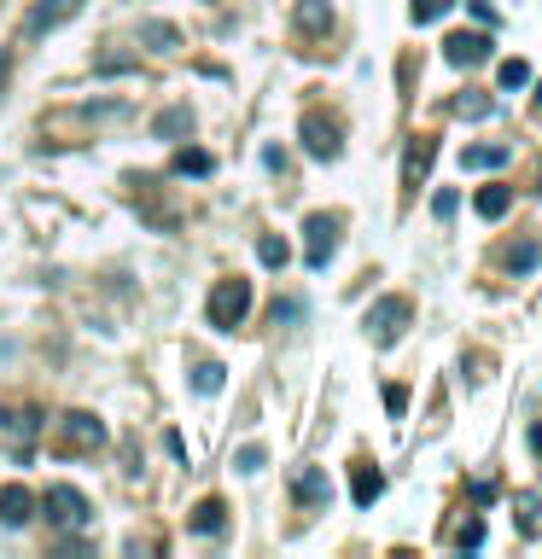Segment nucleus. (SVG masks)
I'll return each mask as SVG.
<instances>
[{
    "mask_svg": "<svg viewBox=\"0 0 542 559\" xmlns=\"http://www.w3.org/2000/svg\"><path fill=\"white\" fill-rule=\"evenodd\" d=\"M0 70H6V65H0Z\"/></svg>",
    "mask_w": 542,
    "mask_h": 559,
    "instance_id": "obj_35",
    "label": "nucleus"
},
{
    "mask_svg": "<svg viewBox=\"0 0 542 559\" xmlns=\"http://www.w3.org/2000/svg\"><path fill=\"white\" fill-rule=\"evenodd\" d=\"M432 164H438V140L432 134H414L403 152V187H420L426 175H432Z\"/></svg>",
    "mask_w": 542,
    "mask_h": 559,
    "instance_id": "obj_8",
    "label": "nucleus"
},
{
    "mask_svg": "<svg viewBox=\"0 0 542 559\" xmlns=\"http://www.w3.org/2000/svg\"><path fill=\"white\" fill-rule=\"evenodd\" d=\"M473 210L484 216V222H502V216L513 210V187H478Z\"/></svg>",
    "mask_w": 542,
    "mask_h": 559,
    "instance_id": "obj_14",
    "label": "nucleus"
},
{
    "mask_svg": "<svg viewBox=\"0 0 542 559\" xmlns=\"http://www.w3.org/2000/svg\"><path fill=\"white\" fill-rule=\"evenodd\" d=\"M204 315H210V327L216 332H234L245 315H251V280H216V292H210V303H204Z\"/></svg>",
    "mask_w": 542,
    "mask_h": 559,
    "instance_id": "obj_1",
    "label": "nucleus"
},
{
    "mask_svg": "<svg viewBox=\"0 0 542 559\" xmlns=\"http://www.w3.org/2000/svg\"><path fill=\"white\" fill-rule=\"evenodd\" d=\"M94 70H100V76H123V70H135V59H129V53H105Z\"/></svg>",
    "mask_w": 542,
    "mask_h": 559,
    "instance_id": "obj_31",
    "label": "nucleus"
},
{
    "mask_svg": "<svg viewBox=\"0 0 542 559\" xmlns=\"http://www.w3.org/2000/svg\"><path fill=\"white\" fill-rule=\"evenodd\" d=\"M41 507H47V519H53V525H65V530H76V525H88V519H94V513H88V495L76 490V484H47Z\"/></svg>",
    "mask_w": 542,
    "mask_h": 559,
    "instance_id": "obj_4",
    "label": "nucleus"
},
{
    "mask_svg": "<svg viewBox=\"0 0 542 559\" xmlns=\"http://www.w3.org/2000/svg\"><path fill=\"white\" fill-rule=\"evenodd\" d=\"M455 204H461L455 193H438V198H432V216H438V222H449V216H455Z\"/></svg>",
    "mask_w": 542,
    "mask_h": 559,
    "instance_id": "obj_32",
    "label": "nucleus"
},
{
    "mask_svg": "<svg viewBox=\"0 0 542 559\" xmlns=\"http://www.w3.org/2000/svg\"><path fill=\"white\" fill-rule=\"evenodd\" d=\"M152 134H158V140H181V134H193V111H187V105H170V111L152 123Z\"/></svg>",
    "mask_w": 542,
    "mask_h": 559,
    "instance_id": "obj_17",
    "label": "nucleus"
},
{
    "mask_svg": "<svg viewBox=\"0 0 542 559\" xmlns=\"http://www.w3.org/2000/svg\"><path fill=\"white\" fill-rule=\"evenodd\" d=\"M350 495H356V507H373V501L385 495V472H379V466H356V472H350Z\"/></svg>",
    "mask_w": 542,
    "mask_h": 559,
    "instance_id": "obj_12",
    "label": "nucleus"
},
{
    "mask_svg": "<svg viewBox=\"0 0 542 559\" xmlns=\"http://www.w3.org/2000/svg\"><path fill=\"white\" fill-rule=\"evenodd\" d=\"M502 263H508V274H531V268L542 263V245H537V239H519Z\"/></svg>",
    "mask_w": 542,
    "mask_h": 559,
    "instance_id": "obj_20",
    "label": "nucleus"
},
{
    "mask_svg": "<svg viewBox=\"0 0 542 559\" xmlns=\"http://www.w3.org/2000/svg\"><path fill=\"white\" fill-rule=\"evenodd\" d=\"M496 82H502V88H525V82H531V65H525V59H502V70H496Z\"/></svg>",
    "mask_w": 542,
    "mask_h": 559,
    "instance_id": "obj_26",
    "label": "nucleus"
},
{
    "mask_svg": "<svg viewBox=\"0 0 542 559\" xmlns=\"http://www.w3.org/2000/svg\"><path fill=\"white\" fill-rule=\"evenodd\" d=\"M292 321H304V303H298V297L274 303V327H292Z\"/></svg>",
    "mask_w": 542,
    "mask_h": 559,
    "instance_id": "obj_30",
    "label": "nucleus"
},
{
    "mask_svg": "<svg viewBox=\"0 0 542 559\" xmlns=\"http://www.w3.org/2000/svg\"><path fill=\"white\" fill-rule=\"evenodd\" d=\"M531 455H537V461H542V420H537V426H531Z\"/></svg>",
    "mask_w": 542,
    "mask_h": 559,
    "instance_id": "obj_33",
    "label": "nucleus"
},
{
    "mask_svg": "<svg viewBox=\"0 0 542 559\" xmlns=\"http://www.w3.org/2000/svg\"><path fill=\"white\" fill-rule=\"evenodd\" d=\"M537 105H542V82H537Z\"/></svg>",
    "mask_w": 542,
    "mask_h": 559,
    "instance_id": "obj_34",
    "label": "nucleus"
},
{
    "mask_svg": "<svg viewBox=\"0 0 542 559\" xmlns=\"http://www.w3.org/2000/svg\"><path fill=\"white\" fill-rule=\"evenodd\" d=\"M234 466H239V472H263V466H269V455H263V443H245V449L234 455Z\"/></svg>",
    "mask_w": 542,
    "mask_h": 559,
    "instance_id": "obj_28",
    "label": "nucleus"
},
{
    "mask_svg": "<svg viewBox=\"0 0 542 559\" xmlns=\"http://www.w3.org/2000/svg\"><path fill=\"white\" fill-rule=\"evenodd\" d=\"M449 111H455V117H467V123H478V117H490V111H496V99H490V94H478V88H467V94L455 99Z\"/></svg>",
    "mask_w": 542,
    "mask_h": 559,
    "instance_id": "obj_19",
    "label": "nucleus"
},
{
    "mask_svg": "<svg viewBox=\"0 0 542 559\" xmlns=\"http://www.w3.org/2000/svg\"><path fill=\"white\" fill-rule=\"evenodd\" d=\"M30 519H35V495L24 490V484H6V490H0V525L24 530Z\"/></svg>",
    "mask_w": 542,
    "mask_h": 559,
    "instance_id": "obj_9",
    "label": "nucleus"
},
{
    "mask_svg": "<svg viewBox=\"0 0 542 559\" xmlns=\"http://www.w3.org/2000/svg\"><path fill=\"white\" fill-rule=\"evenodd\" d=\"M304 152L309 158H327V164H333V158H339V123H333V117H321V111H309L304 117Z\"/></svg>",
    "mask_w": 542,
    "mask_h": 559,
    "instance_id": "obj_7",
    "label": "nucleus"
},
{
    "mask_svg": "<svg viewBox=\"0 0 542 559\" xmlns=\"http://www.w3.org/2000/svg\"><path fill=\"white\" fill-rule=\"evenodd\" d=\"M339 216H309L304 222V263L321 274V268L333 263V251H339Z\"/></svg>",
    "mask_w": 542,
    "mask_h": 559,
    "instance_id": "obj_5",
    "label": "nucleus"
},
{
    "mask_svg": "<svg viewBox=\"0 0 542 559\" xmlns=\"http://www.w3.org/2000/svg\"><path fill=\"white\" fill-rule=\"evenodd\" d=\"M455 548H461V554H473V548H484V519H467V525L455 530Z\"/></svg>",
    "mask_w": 542,
    "mask_h": 559,
    "instance_id": "obj_27",
    "label": "nucleus"
},
{
    "mask_svg": "<svg viewBox=\"0 0 542 559\" xmlns=\"http://www.w3.org/2000/svg\"><path fill=\"white\" fill-rule=\"evenodd\" d=\"M449 6H455V0H408V18H414V24H438Z\"/></svg>",
    "mask_w": 542,
    "mask_h": 559,
    "instance_id": "obj_24",
    "label": "nucleus"
},
{
    "mask_svg": "<svg viewBox=\"0 0 542 559\" xmlns=\"http://www.w3.org/2000/svg\"><path fill=\"white\" fill-rule=\"evenodd\" d=\"M513 507H519V530H525V536H537V513H542L537 490H519V495H513Z\"/></svg>",
    "mask_w": 542,
    "mask_h": 559,
    "instance_id": "obj_22",
    "label": "nucleus"
},
{
    "mask_svg": "<svg viewBox=\"0 0 542 559\" xmlns=\"http://www.w3.org/2000/svg\"><path fill=\"white\" fill-rule=\"evenodd\" d=\"M76 6H82V0H35V12H30V24H24V30H30V35L59 30L65 18H76Z\"/></svg>",
    "mask_w": 542,
    "mask_h": 559,
    "instance_id": "obj_11",
    "label": "nucleus"
},
{
    "mask_svg": "<svg viewBox=\"0 0 542 559\" xmlns=\"http://www.w3.org/2000/svg\"><path fill=\"white\" fill-rule=\"evenodd\" d=\"M175 175H181V181H187V175H193V181H204V175H210V169H216V158H210V152H204V146H181V152H175Z\"/></svg>",
    "mask_w": 542,
    "mask_h": 559,
    "instance_id": "obj_15",
    "label": "nucleus"
},
{
    "mask_svg": "<svg viewBox=\"0 0 542 559\" xmlns=\"http://www.w3.org/2000/svg\"><path fill=\"white\" fill-rule=\"evenodd\" d=\"M140 41H146L152 53H175V47H181L175 24H164V18H146V24H140Z\"/></svg>",
    "mask_w": 542,
    "mask_h": 559,
    "instance_id": "obj_16",
    "label": "nucleus"
},
{
    "mask_svg": "<svg viewBox=\"0 0 542 559\" xmlns=\"http://www.w3.org/2000/svg\"><path fill=\"white\" fill-rule=\"evenodd\" d=\"M193 391H199V396L222 391V362H199V367H193Z\"/></svg>",
    "mask_w": 542,
    "mask_h": 559,
    "instance_id": "obj_23",
    "label": "nucleus"
},
{
    "mask_svg": "<svg viewBox=\"0 0 542 559\" xmlns=\"http://www.w3.org/2000/svg\"><path fill=\"white\" fill-rule=\"evenodd\" d=\"M257 257H263V268H286V239H280V233H263V239H257Z\"/></svg>",
    "mask_w": 542,
    "mask_h": 559,
    "instance_id": "obj_25",
    "label": "nucleus"
},
{
    "mask_svg": "<svg viewBox=\"0 0 542 559\" xmlns=\"http://www.w3.org/2000/svg\"><path fill=\"white\" fill-rule=\"evenodd\" d=\"M327 24H333V6H327V0H304V6H298V30H327Z\"/></svg>",
    "mask_w": 542,
    "mask_h": 559,
    "instance_id": "obj_21",
    "label": "nucleus"
},
{
    "mask_svg": "<svg viewBox=\"0 0 542 559\" xmlns=\"http://www.w3.org/2000/svg\"><path fill=\"white\" fill-rule=\"evenodd\" d=\"M187 525L199 530V536H222V525H228V507H222L216 495H204L199 507H193V519H187Z\"/></svg>",
    "mask_w": 542,
    "mask_h": 559,
    "instance_id": "obj_13",
    "label": "nucleus"
},
{
    "mask_svg": "<svg viewBox=\"0 0 542 559\" xmlns=\"http://www.w3.org/2000/svg\"><path fill=\"white\" fill-rule=\"evenodd\" d=\"M292 495H298V507H327V501H333V484H327L321 466H304V472L292 478Z\"/></svg>",
    "mask_w": 542,
    "mask_h": 559,
    "instance_id": "obj_10",
    "label": "nucleus"
},
{
    "mask_svg": "<svg viewBox=\"0 0 542 559\" xmlns=\"http://www.w3.org/2000/svg\"><path fill=\"white\" fill-rule=\"evenodd\" d=\"M508 158H513L508 146H467V152H461V169H502Z\"/></svg>",
    "mask_w": 542,
    "mask_h": 559,
    "instance_id": "obj_18",
    "label": "nucleus"
},
{
    "mask_svg": "<svg viewBox=\"0 0 542 559\" xmlns=\"http://www.w3.org/2000/svg\"><path fill=\"white\" fill-rule=\"evenodd\" d=\"M408 321H414V303H408V297H379L368 315H362V332H368L379 350H391V344L403 338Z\"/></svg>",
    "mask_w": 542,
    "mask_h": 559,
    "instance_id": "obj_2",
    "label": "nucleus"
},
{
    "mask_svg": "<svg viewBox=\"0 0 542 559\" xmlns=\"http://www.w3.org/2000/svg\"><path fill=\"white\" fill-rule=\"evenodd\" d=\"M490 53H496V41H490L484 30H455L449 41H443V59H449L455 70H473V65H484Z\"/></svg>",
    "mask_w": 542,
    "mask_h": 559,
    "instance_id": "obj_6",
    "label": "nucleus"
},
{
    "mask_svg": "<svg viewBox=\"0 0 542 559\" xmlns=\"http://www.w3.org/2000/svg\"><path fill=\"white\" fill-rule=\"evenodd\" d=\"M385 414H391V420L408 414V385H385Z\"/></svg>",
    "mask_w": 542,
    "mask_h": 559,
    "instance_id": "obj_29",
    "label": "nucleus"
},
{
    "mask_svg": "<svg viewBox=\"0 0 542 559\" xmlns=\"http://www.w3.org/2000/svg\"><path fill=\"white\" fill-rule=\"evenodd\" d=\"M100 443H105V420H94V414H65L59 437H53L59 455H94Z\"/></svg>",
    "mask_w": 542,
    "mask_h": 559,
    "instance_id": "obj_3",
    "label": "nucleus"
}]
</instances>
